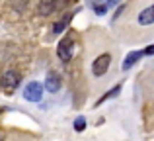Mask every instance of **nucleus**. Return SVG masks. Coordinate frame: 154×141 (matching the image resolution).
Masks as SVG:
<instances>
[{"label":"nucleus","instance_id":"obj_1","mask_svg":"<svg viewBox=\"0 0 154 141\" xmlns=\"http://www.w3.org/2000/svg\"><path fill=\"white\" fill-rule=\"evenodd\" d=\"M20 72L16 71H6L2 75V79H0V88H2V92H6V94H12V92L18 88L20 84Z\"/></svg>","mask_w":154,"mask_h":141},{"label":"nucleus","instance_id":"obj_2","mask_svg":"<svg viewBox=\"0 0 154 141\" xmlns=\"http://www.w3.org/2000/svg\"><path fill=\"white\" fill-rule=\"evenodd\" d=\"M23 98L27 102H39L43 98V84L37 82V80H31V82L26 84L23 88Z\"/></svg>","mask_w":154,"mask_h":141},{"label":"nucleus","instance_id":"obj_3","mask_svg":"<svg viewBox=\"0 0 154 141\" xmlns=\"http://www.w3.org/2000/svg\"><path fill=\"white\" fill-rule=\"evenodd\" d=\"M109 65H111V55L109 53H102L100 57H96L94 63H92V72H94V76H103L105 72L109 71Z\"/></svg>","mask_w":154,"mask_h":141},{"label":"nucleus","instance_id":"obj_4","mask_svg":"<svg viewBox=\"0 0 154 141\" xmlns=\"http://www.w3.org/2000/svg\"><path fill=\"white\" fill-rule=\"evenodd\" d=\"M72 51H74V41L70 37H63V41L57 45V55L63 63H68L72 59Z\"/></svg>","mask_w":154,"mask_h":141},{"label":"nucleus","instance_id":"obj_5","mask_svg":"<svg viewBox=\"0 0 154 141\" xmlns=\"http://www.w3.org/2000/svg\"><path fill=\"white\" fill-rule=\"evenodd\" d=\"M60 86H63V79H60V75H59L57 71H49V72H47V79H45V88H47V92L55 94V92L60 90Z\"/></svg>","mask_w":154,"mask_h":141},{"label":"nucleus","instance_id":"obj_6","mask_svg":"<svg viewBox=\"0 0 154 141\" xmlns=\"http://www.w3.org/2000/svg\"><path fill=\"white\" fill-rule=\"evenodd\" d=\"M140 57H144V51H131V53H129L127 57L123 59V65H121V69H123V71L133 69V67H135L137 63L140 61Z\"/></svg>","mask_w":154,"mask_h":141},{"label":"nucleus","instance_id":"obj_7","mask_svg":"<svg viewBox=\"0 0 154 141\" xmlns=\"http://www.w3.org/2000/svg\"><path fill=\"white\" fill-rule=\"evenodd\" d=\"M137 22H139L140 26H152V24H154V4L139 12V18H137Z\"/></svg>","mask_w":154,"mask_h":141},{"label":"nucleus","instance_id":"obj_8","mask_svg":"<svg viewBox=\"0 0 154 141\" xmlns=\"http://www.w3.org/2000/svg\"><path fill=\"white\" fill-rule=\"evenodd\" d=\"M55 8H57V4L53 0H43V2H39L37 12H39V16H51L55 12Z\"/></svg>","mask_w":154,"mask_h":141},{"label":"nucleus","instance_id":"obj_9","mask_svg":"<svg viewBox=\"0 0 154 141\" xmlns=\"http://www.w3.org/2000/svg\"><path fill=\"white\" fill-rule=\"evenodd\" d=\"M72 20V14H66L63 20H59V22H55V26H53V34H63L64 30H66L68 22Z\"/></svg>","mask_w":154,"mask_h":141},{"label":"nucleus","instance_id":"obj_10","mask_svg":"<svg viewBox=\"0 0 154 141\" xmlns=\"http://www.w3.org/2000/svg\"><path fill=\"white\" fill-rule=\"evenodd\" d=\"M119 92H121V86H119V84H117V86H113L111 90H107V92H105V94L102 96V98L98 100V104H103L105 100H109V98H115V96L119 94Z\"/></svg>","mask_w":154,"mask_h":141},{"label":"nucleus","instance_id":"obj_11","mask_svg":"<svg viewBox=\"0 0 154 141\" xmlns=\"http://www.w3.org/2000/svg\"><path fill=\"white\" fill-rule=\"evenodd\" d=\"M74 130L76 131H84L86 130V118H84V116H78V118L74 120Z\"/></svg>","mask_w":154,"mask_h":141},{"label":"nucleus","instance_id":"obj_12","mask_svg":"<svg viewBox=\"0 0 154 141\" xmlns=\"http://www.w3.org/2000/svg\"><path fill=\"white\" fill-rule=\"evenodd\" d=\"M107 6H109V4H94V12L98 16H103L105 12H107Z\"/></svg>","mask_w":154,"mask_h":141},{"label":"nucleus","instance_id":"obj_13","mask_svg":"<svg viewBox=\"0 0 154 141\" xmlns=\"http://www.w3.org/2000/svg\"><path fill=\"white\" fill-rule=\"evenodd\" d=\"M123 10H125V4H121V6L117 8V12L113 14V20H117V18H119V16H121V12H123Z\"/></svg>","mask_w":154,"mask_h":141},{"label":"nucleus","instance_id":"obj_14","mask_svg":"<svg viewBox=\"0 0 154 141\" xmlns=\"http://www.w3.org/2000/svg\"><path fill=\"white\" fill-rule=\"evenodd\" d=\"M154 53V45H148L146 49H144V55H152Z\"/></svg>","mask_w":154,"mask_h":141},{"label":"nucleus","instance_id":"obj_15","mask_svg":"<svg viewBox=\"0 0 154 141\" xmlns=\"http://www.w3.org/2000/svg\"><path fill=\"white\" fill-rule=\"evenodd\" d=\"M0 141H2V137H0Z\"/></svg>","mask_w":154,"mask_h":141}]
</instances>
